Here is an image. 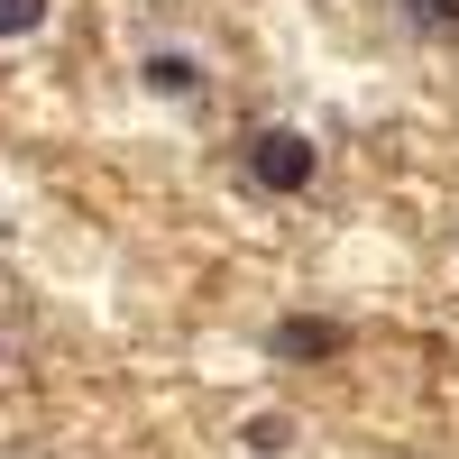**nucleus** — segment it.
<instances>
[{
	"instance_id": "3",
	"label": "nucleus",
	"mask_w": 459,
	"mask_h": 459,
	"mask_svg": "<svg viewBox=\"0 0 459 459\" xmlns=\"http://www.w3.org/2000/svg\"><path fill=\"white\" fill-rule=\"evenodd\" d=\"M147 92H203V65H194V56H175V47H166V56H147Z\"/></svg>"
},
{
	"instance_id": "2",
	"label": "nucleus",
	"mask_w": 459,
	"mask_h": 459,
	"mask_svg": "<svg viewBox=\"0 0 459 459\" xmlns=\"http://www.w3.org/2000/svg\"><path fill=\"white\" fill-rule=\"evenodd\" d=\"M340 350H350V331H340V322H313V313L276 322V359H303V368H313V359H340Z\"/></svg>"
},
{
	"instance_id": "6",
	"label": "nucleus",
	"mask_w": 459,
	"mask_h": 459,
	"mask_svg": "<svg viewBox=\"0 0 459 459\" xmlns=\"http://www.w3.org/2000/svg\"><path fill=\"white\" fill-rule=\"evenodd\" d=\"M285 441H294L285 413H257V423H248V450H285Z\"/></svg>"
},
{
	"instance_id": "4",
	"label": "nucleus",
	"mask_w": 459,
	"mask_h": 459,
	"mask_svg": "<svg viewBox=\"0 0 459 459\" xmlns=\"http://www.w3.org/2000/svg\"><path fill=\"white\" fill-rule=\"evenodd\" d=\"M404 19L423 28V37H450L459 28V0H404Z\"/></svg>"
},
{
	"instance_id": "5",
	"label": "nucleus",
	"mask_w": 459,
	"mask_h": 459,
	"mask_svg": "<svg viewBox=\"0 0 459 459\" xmlns=\"http://www.w3.org/2000/svg\"><path fill=\"white\" fill-rule=\"evenodd\" d=\"M47 28V0H0V37H37Z\"/></svg>"
},
{
	"instance_id": "1",
	"label": "nucleus",
	"mask_w": 459,
	"mask_h": 459,
	"mask_svg": "<svg viewBox=\"0 0 459 459\" xmlns=\"http://www.w3.org/2000/svg\"><path fill=\"white\" fill-rule=\"evenodd\" d=\"M248 175L266 194H303V184H313V138L303 129H257L248 138Z\"/></svg>"
}]
</instances>
